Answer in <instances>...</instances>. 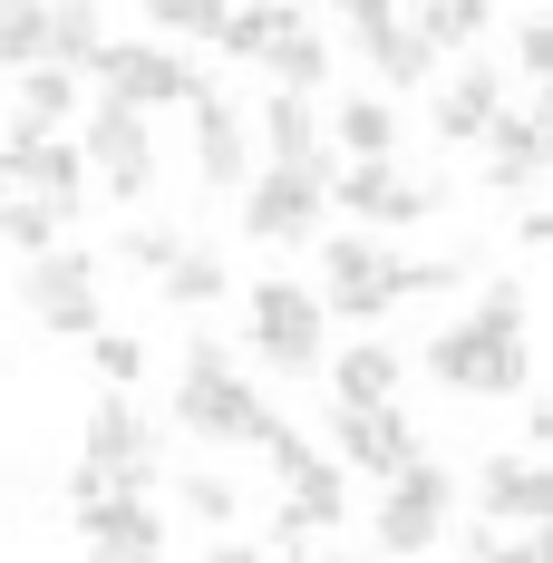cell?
<instances>
[{
	"label": "cell",
	"instance_id": "cell-18",
	"mask_svg": "<svg viewBox=\"0 0 553 563\" xmlns=\"http://www.w3.org/2000/svg\"><path fill=\"white\" fill-rule=\"evenodd\" d=\"M195 166H204V185H223V195L253 175V126H243V108L195 98Z\"/></svg>",
	"mask_w": 553,
	"mask_h": 563
},
{
	"label": "cell",
	"instance_id": "cell-6",
	"mask_svg": "<svg viewBox=\"0 0 553 563\" xmlns=\"http://www.w3.org/2000/svg\"><path fill=\"white\" fill-rule=\"evenodd\" d=\"M88 78H98L108 98H126V108H175V98H214V78H204V68H185L175 49H146V40H98Z\"/></svg>",
	"mask_w": 553,
	"mask_h": 563
},
{
	"label": "cell",
	"instance_id": "cell-31",
	"mask_svg": "<svg viewBox=\"0 0 553 563\" xmlns=\"http://www.w3.org/2000/svg\"><path fill=\"white\" fill-rule=\"evenodd\" d=\"M146 20H156V40H214L223 0H136Z\"/></svg>",
	"mask_w": 553,
	"mask_h": 563
},
{
	"label": "cell",
	"instance_id": "cell-4",
	"mask_svg": "<svg viewBox=\"0 0 553 563\" xmlns=\"http://www.w3.org/2000/svg\"><path fill=\"white\" fill-rule=\"evenodd\" d=\"M243 321H253V350L273 360V369H291V379H311L321 369V291L311 282H253V301H243Z\"/></svg>",
	"mask_w": 553,
	"mask_h": 563
},
{
	"label": "cell",
	"instance_id": "cell-35",
	"mask_svg": "<svg viewBox=\"0 0 553 563\" xmlns=\"http://www.w3.org/2000/svg\"><path fill=\"white\" fill-rule=\"evenodd\" d=\"M515 68H524L534 88L553 78V20H524V30H515Z\"/></svg>",
	"mask_w": 553,
	"mask_h": 563
},
{
	"label": "cell",
	"instance_id": "cell-9",
	"mask_svg": "<svg viewBox=\"0 0 553 563\" xmlns=\"http://www.w3.org/2000/svg\"><path fill=\"white\" fill-rule=\"evenodd\" d=\"M88 166L108 175V195H156V136H146V108H126V98H98L88 108V146H78Z\"/></svg>",
	"mask_w": 553,
	"mask_h": 563
},
{
	"label": "cell",
	"instance_id": "cell-33",
	"mask_svg": "<svg viewBox=\"0 0 553 563\" xmlns=\"http://www.w3.org/2000/svg\"><path fill=\"white\" fill-rule=\"evenodd\" d=\"M175 253H185V233H175V224H126V233H117V263H136V273H166Z\"/></svg>",
	"mask_w": 553,
	"mask_h": 563
},
{
	"label": "cell",
	"instance_id": "cell-22",
	"mask_svg": "<svg viewBox=\"0 0 553 563\" xmlns=\"http://www.w3.org/2000/svg\"><path fill=\"white\" fill-rule=\"evenodd\" d=\"M253 126H263L273 166H331V156H321V108H311V98H291V88H281V98L253 117Z\"/></svg>",
	"mask_w": 553,
	"mask_h": 563
},
{
	"label": "cell",
	"instance_id": "cell-38",
	"mask_svg": "<svg viewBox=\"0 0 553 563\" xmlns=\"http://www.w3.org/2000/svg\"><path fill=\"white\" fill-rule=\"evenodd\" d=\"M0 195H10V185H0Z\"/></svg>",
	"mask_w": 553,
	"mask_h": 563
},
{
	"label": "cell",
	"instance_id": "cell-32",
	"mask_svg": "<svg viewBox=\"0 0 553 563\" xmlns=\"http://www.w3.org/2000/svg\"><path fill=\"white\" fill-rule=\"evenodd\" d=\"M88 360H98V379H117V389L146 379V340L136 331H88Z\"/></svg>",
	"mask_w": 553,
	"mask_h": 563
},
{
	"label": "cell",
	"instance_id": "cell-27",
	"mask_svg": "<svg viewBox=\"0 0 553 563\" xmlns=\"http://www.w3.org/2000/svg\"><path fill=\"white\" fill-rule=\"evenodd\" d=\"M486 20H496V0H418V20H408V30H418L428 49H476V40H486Z\"/></svg>",
	"mask_w": 553,
	"mask_h": 563
},
{
	"label": "cell",
	"instance_id": "cell-26",
	"mask_svg": "<svg viewBox=\"0 0 553 563\" xmlns=\"http://www.w3.org/2000/svg\"><path fill=\"white\" fill-rule=\"evenodd\" d=\"M10 78H20V126H58V117H78V68L30 58V68H10Z\"/></svg>",
	"mask_w": 553,
	"mask_h": 563
},
{
	"label": "cell",
	"instance_id": "cell-37",
	"mask_svg": "<svg viewBox=\"0 0 553 563\" xmlns=\"http://www.w3.org/2000/svg\"><path fill=\"white\" fill-rule=\"evenodd\" d=\"M340 10H350V20H388L398 0H340Z\"/></svg>",
	"mask_w": 553,
	"mask_h": 563
},
{
	"label": "cell",
	"instance_id": "cell-23",
	"mask_svg": "<svg viewBox=\"0 0 553 563\" xmlns=\"http://www.w3.org/2000/svg\"><path fill=\"white\" fill-rule=\"evenodd\" d=\"M281 30H301V10H291V0H253V10H223L214 20V49L223 58H263Z\"/></svg>",
	"mask_w": 553,
	"mask_h": 563
},
{
	"label": "cell",
	"instance_id": "cell-29",
	"mask_svg": "<svg viewBox=\"0 0 553 563\" xmlns=\"http://www.w3.org/2000/svg\"><path fill=\"white\" fill-rule=\"evenodd\" d=\"M331 126H340L350 156H398V108H388V98H350Z\"/></svg>",
	"mask_w": 553,
	"mask_h": 563
},
{
	"label": "cell",
	"instance_id": "cell-8",
	"mask_svg": "<svg viewBox=\"0 0 553 563\" xmlns=\"http://www.w3.org/2000/svg\"><path fill=\"white\" fill-rule=\"evenodd\" d=\"M446 506H456V476L428 466V456H408L379 496V554H428L446 534Z\"/></svg>",
	"mask_w": 553,
	"mask_h": 563
},
{
	"label": "cell",
	"instance_id": "cell-14",
	"mask_svg": "<svg viewBox=\"0 0 553 563\" xmlns=\"http://www.w3.org/2000/svg\"><path fill=\"white\" fill-rule=\"evenodd\" d=\"M68 515H78V544H98V554H166V515L146 506V486H108Z\"/></svg>",
	"mask_w": 553,
	"mask_h": 563
},
{
	"label": "cell",
	"instance_id": "cell-5",
	"mask_svg": "<svg viewBox=\"0 0 553 563\" xmlns=\"http://www.w3.org/2000/svg\"><path fill=\"white\" fill-rule=\"evenodd\" d=\"M233 195H243V233L253 243H311L321 205H331V166H263V175H243Z\"/></svg>",
	"mask_w": 553,
	"mask_h": 563
},
{
	"label": "cell",
	"instance_id": "cell-1",
	"mask_svg": "<svg viewBox=\"0 0 553 563\" xmlns=\"http://www.w3.org/2000/svg\"><path fill=\"white\" fill-rule=\"evenodd\" d=\"M263 398H253V379L233 369V340L195 331L185 340V379H175V428L185 438H214V448H253L263 438Z\"/></svg>",
	"mask_w": 553,
	"mask_h": 563
},
{
	"label": "cell",
	"instance_id": "cell-11",
	"mask_svg": "<svg viewBox=\"0 0 553 563\" xmlns=\"http://www.w3.org/2000/svg\"><path fill=\"white\" fill-rule=\"evenodd\" d=\"M476 146H486V185L496 195H534L553 166V108H496Z\"/></svg>",
	"mask_w": 553,
	"mask_h": 563
},
{
	"label": "cell",
	"instance_id": "cell-12",
	"mask_svg": "<svg viewBox=\"0 0 553 563\" xmlns=\"http://www.w3.org/2000/svg\"><path fill=\"white\" fill-rule=\"evenodd\" d=\"M438 195H446V185H408L398 156H360L350 175H331V205H350L360 224H418Z\"/></svg>",
	"mask_w": 553,
	"mask_h": 563
},
{
	"label": "cell",
	"instance_id": "cell-21",
	"mask_svg": "<svg viewBox=\"0 0 553 563\" xmlns=\"http://www.w3.org/2000/svg\"><path fill=\"white\" fill-rule=\"evenodd\" d=\"M360 58L379 68L388 88H428V68H438V49H428L398 10H388V20H360Z\"/></svg>",
	"mask_w": 553,
	"mask_h": 563
},
{
	"label": "cell",
	"instance_id": "cell-28",
	"mask_svg": "<svg viewBox=\"0 0 553 563\" xmlns=\"http://www.w3.org/2000/svg\"><path fill=\"white\" fill-rule=\"evenodd\" d=\"M156 291H166V301H185V311H204V301H223V291H233V273H223V253L185 243L166 273H156Z\"/></svg>",
	"mask_w": 553,
	"mask_h": 563
},
{
	"label": "cell",
	"instance_id": "cell-15",
	"mask_svg": "<svg viewBox=\"0 0 553 563\" xmlns=\"http://www.w3.org/2000/svg\"><path fill=\"white\" fill-rule=\"evenodd\" d=\"M281 486H291V506L273 515V554H311V544L340 525V466H321V448H311Z\"/></svg>",
	"mask_w": 553,
	"mask_h": 563
},
{
	"label": "cell",
	"instance_id": "cell-10",
	"mask_svg": "<svg viewBox=\"0 0 553 563\" xmlns=\"http://www.w3.org/2000/svg\"><path fill=\"white\" fill-rule=\"evenodd\" d=\"M0 185H10V195H40V205H58V214H78V205H88V195H78V185H88V156L58 146L49 126H10V146H0Z\"/></svg>",
	"mask_w": 553,
	"mask_h": 563
},
{
	"label": "cell",
	"instance_id": "cell-36",
	"mask_svg": "<svg viewBox=\"0 0 553 563\" xmlns=\"http://www.w3.org/2000/svg\"><path fill=\"white\" fill-rule=\"evenodd\" d=\"M185 506L204 515V525H233V515H243V496H233L223 476H185Z\"/></svg>",
	"mask_w": 553,
	"mask_h": 563
},
{
	"label": "cell",
	"instance_id": "cell-20",
	"mask_svg": "<svg viewBox=\"0 0 553 563\" xmlns=\"http://www.w3.org/2000/svg\"><path fill=\"white\" fill-rule=\"evenodd\" d=\"M98 40H108L98 0H40V58H49V68H78V78H88Z\"/></svg>",
	"mask_w": 553,
	"mask_h": 563
},
{
	"label": "cell",
	"instance_id": "cell-2",
	"mask_svg": "<svg viewBox=\"0 0 553 563\" xmlns=\"http://www.w3.org/2000/svg\"><path fill=\"white\" fill-rule=\"evenodd\" d=\"M428 369H438V389H456V398H515L534 379V350H524V331L456 321V331L428 340Z\"/></svg>",
	"mask_w": 553,
	"mask_h": 563
},
{
	"label": "cell",
	"instance_id": "cell-17",
	"mask_svg": "<svg viewBox=\"0 0 553 563\" xmlns=\"http://www.w3.org/2000/svg\"><path fill=\"white\" fill-rule=\"evenodd\" d=\"M476 496H486L496 525H544L553 515V466H534V456H486L476 466Z\"/></svg>",
	"mask_w": 553,
	"mask_h": 563
},
{
	"label": "cell",
	"instance_id": "cell-13",
	"mask_svg": "<svg viewBox=\"0 0 553 563\" xmlns=\"http://www.w3.org/2000/svg\"><path fill=\"white\" fill-rule=\"evenodd\" d=\"M331 438H340V456H350V466H369V476H398V466L418 456V428L398 418V398H340Z\"/></svg>",
	"mask_w": 553,
	"mask_h": 563
},
{
	"label": "cell",
	"instance_id": "cell-24",
	"mask_svg": "<svg viewBox=\"0 0 553 563\" xmlns=\"http://www.w3.org/2000/svg\"><path fill=\"white\" fill-rule=\"evenodd\" d=\"M398 379H408V360H398L388 340H360V350H340L331 398H398Z\"/></svg>",
	"mask_w": 553,
	"mask_h": 563
},
{
	"label": "cell",
	"instance_id": "cell-34",
	"mask_svg": "<svg viewBox=\"0 0 553 563\" xmlns=\"http://www.w3.org/2000/svg\"><path fill=\"white\" fill-rule=\"evenodd\" d=\"M40 58V0H0V68Z\"/></svg>",
	"mask_w": 553,
	"mask_h": 563
},
{
	"label": "cell",
	"instance_id": "cell-16",
	"mask_svg": "<svg viewBox=\"0 0 553 563\" xmlns=\"http://www.w3.org/2000/svg\"><path fill=\"white\" fill-rule=\"evenodd\" d=\"M156 428L126 408V398H108V408H88V466H108L117 486H156Z\"/></svg>",
	"mask_w": 553,
	"mask_h": 563
},
{
	"label": "cell",
	"instance_id": "cell-30",
	"mask_svg": "<svg viewBox=\"0 0 553 563\" xmlns=\"http://www.w3.org/2000/svg\"><path fill=\"white\" fill-rule=\"evenodd\" d=\"M68 224H78V214H58V205H40V195H20V205L0 195V243H10V253H40V243H58Z\"/></svg>",
	"mask_w": 553,
	"mask_h": 563
},
{
	"label": "cell",
	"instance_id": "cell-25",
	"mask_svg": "<svg viewBox=\"0 0 553 563\" xmlns=\"http://www.w3.org/2000/svg\"><path fill=\"white\" fill-rule=\"evenodd\" d=\"M263 68H273L291 98H321V78H331V40H321V30H281L273 49H263Z\"/></svg>",
	"mask_w": 553,
	"mask_h": 563
},
{
	"label": "cell",
	"instance_id": "cell-3",
	"mask_svg": "<svg viewBox=\"0 0 553 563\" xmlns=\"http://www.w3.org/2000/svg\"><path fill=\"white\" fill-rule=\"evenodd\" d=\"M398 301H408V263H398V253H379L369 233H331V243H321V311L379 321Z\"/></svg>",
	"mask_w": 553,
	"mask_h": 563
},
{
	"label": "cell",
	"instance_id": "cell-7",
	"mask_svg": "<svg viewBox=\"0 0 553 563\" xmlns=\"http://www.w3.org/2000/svg\"><path fill=\"white\" fill-rule=\"evenodd\" d=\"M20 311H30L40 331H58V340H88V331H98V263L40 243V263L20 273Z\"/></svg>",
	"mask_w": 553,
	"mask_h": 563
},
{
	"label": "cell",
	"instance_id": "cell-19",
	"mask_svg": "<svg viewBox=\"0 0 553 563\" xmlns=\"http://www.w3.org/2000/svg\"><path fill=\"white\" fill-rule=\"evenodd\" d=\"M496 108H505V78L486 68V58H466V68L438 88V136H446V146H476Z\"/></svg>",
	"mask_w": 553,
	"mask_h": 563
}]
</instances>
